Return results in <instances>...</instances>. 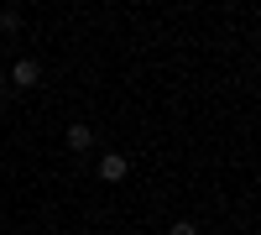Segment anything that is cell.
<instances>
[{"label":"cell","mask_w":261,"mask_h":235,"mask_svg":"<svg viewBox=\"0 0 261 235\" xmlns=\"http://www.w3.org/2000/svg\"><path fill=\"white\" fill-rule=\"evenodd\" d=\"M37 79H42V63L37 58H16V68L6 84H16V89H37Z\"/></svg>","instance_id":"6da1fadb"},{"label":"cell","mask_w":261,"mask_h":235,"mask_svg":"<svg viewBox=\"0 0 261 235\" xmlns=\"http://www.w3.org/2000/svg\"><path fill=\"white\" fill-rule=\"evenodd\" d=\"M63 141H68V152H89V146H94V125L89 120H73L68 131H63Z\"/></svg>","instance_id":"7a4b0ae2"},{"label":"cell","mask_w":261,"mask_h":235,"mask_svg":"<svg viewBox=\"0 0 261 235\" xmlns=\"http://www.w3.org/2000/svg\"><path fill=\"white\" fill-rule=\"evenodd\" d=\"M99 178H105V183H125V178H130V162H125L120 152H105V162H99Z\"/></svg>","instance_id":"3957f363"},{"label":"cell","mask_w":261,"mask_h":235,"mask_svg":"<svg viewBox=\"0 0 261 235\" xmlns=\"http://www.w3.org/2000/svg\"><path fill=\"white\" fill-rule=\"evenodd\" d=\"M0 32H6V37L21 32V11H16V6H0Z\"/></svg>","instance_id":"277c9868"},{"label":"cell","mask_w":261,"mask_h":235,"mask_svg":"<svg viewBox=\"0 0 261 235\" xmlns=\"http://www.w3.org/2000/svg\"><path fill=\"white\" fill-rule=\"evenodd\" d=\"M167 235H199V225H193V220H172V230Z\"/></svg>","instance_id":"5b68a950"},{"label":"cell","mask_w":261,"mask_h":235,"mask_svg":"<svg viewBox=\"0 0 261 235\" xmlns=\"http://www.w3.org/2000/svg\"><path fill=\"white\" fill-rule=\"evenodd\" d=\"M0 94H6V73H0Z\"/></svg>","instance_id":"8992f818"}]
</instances>
